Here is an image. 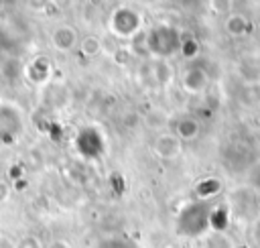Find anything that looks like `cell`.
<instances>
[{"label":"cell","mask_w":260,"mask_h":248,"mask_svg":"<svg viewBox=\"0 0 260 248\" xmlns=\"http://www.w3.org/2000/svg\"><path fill=\"white\" fill-rule=\"evenodd\" d=\"M209 213H211V209L205 203L185 205L177 218V234L187 236V238L201 236L209 226Z\"/></svg>","instance_id":"1"},{"label":"cell","mask_w":260,"mask_h":248,"mask_svg":"<svg viewBox=\"0 0 260 248\" xmlns=\"http://www.w3.org/2000/svg\"><path fill=\"white\" fill-rule=\"evenodd\" d=\"M146 49L158 57H171L173 53L181 51V35L177 28L169 24L154 26L146 33Z\"/></svg>","instance_id":"2"},{"label":"cell","mask_w":260,"mask_h":248,"mask_svg":"<svg viewBox=\"0 0 260 248\" xmlns=\"http://www.w3.org/2000/svg\"><path fill=\"white\" fill-rule=\"evenodd\" d=\"M140 26V16L132 8H118L112 12L110 28L120 37H132Z\"/></svg>","instance_id":"3"},{"label":"cell","mask_w":260,"mask_h":248,"mask_svg":"<svg viewBox=\"0 0 260 248\" xmlns=\"http://www.w3.org/2000/svg\"><path fill=\"white\" fill-rule=\"evenodd\" d=\"M75 146H77V150L85 159H95L104 150V138H102L100 130H95V128H83V130H79V134L75 138Z\"/></svg>","instance_id":"4"},{"label":"cell","mask_w":260,"mask_h":248,"mask_svg":"<svg viewBox=\"0 0 260 248\" xmlns=\"http://www.w3.org/2000/svg\"><path fill=\"white\" fill-rule=\"evenodd\" d=\"M20 132V116L12 106H0V142L10 144Z\"/></svg>","instance_id":"5"},{"label":"cell","mask_w":260,"mask_h":248,"mask_svg":"<svg viewBox=\"0 0 260 248\" xmlns=\"http://www.w3.org/2000/svg\"><path fill=\"white\" fill-rule=\"evenodd\" d=\"M53 45L59 49V51H69V49H73L75 47V43H77V33L71 28V26H67V24H63V26H57L55 30H53Z\"/></svg>","instance_id":"6"},{"label":"cell","mask_w":260,"mask_h":248,"mask_svg":"<svg viewBox=\"0 0 260 248\" xmlns=\"http://www.w3.org/2000/svg\"><path fill=\"white\" fill-rule=\"evenodd\" d=\"M183 83H185V87L189 89V91H199V89H203L205 87V83H207V77H205V73L201 71V69H197V67H191L187 73H185V79H183Z\"/></svg>","instance_id":"7"},{"label":"cell","mask_w":260,"mask_h":248,"mask_svg":"<svg viewBox=\"0 0 260 248\" xmlns=\"http://www.w3.org/2000/svg\"><path fill=\"white\" fill-rule=\"evenodd\" d=\"M156 152L160 154V157H165V159H173L177 152H179V138H175V136H160L158 140H156Z\"/></svg>","instance_id":"8"},{"label":"cell","mask_w":260,"mask_h":248,"mask_svg":"<svg viewBox=\"0 0 260 248\" xmlns=\"http://www.w3.org/2000/svg\"><path fill=\"white\" fill-rule=\"evenodd\" d=\"M197 130H199V126H197L195 120L185 118V120L177 122V136H179L181 140H189V138H193V136L197 134Z\"/></svg>","instance_id":"9"},{"label":"cell","mask_w":260,"mask_h":248,"mask_svg":"<svg viewBox=\"0 0 260 248\" xmlns=\"http://www.w3.org/2000/svg\"><path fill=\"white\" fill-rule=\"evenodd\" d=\"M217 189H219V183L213 181V179H207V181H203V183L197 185V193H199L201 197H209V195L217 193Z\"/></svg>","instance_id":"10"},{"label":"cell","mask_w":260,"mask_h":248,"mask_svg":"<svg viewBox=\"0 0 260 248\" xmlns=\"http://www.w3.org/2000/svg\"><path fill=\"white\" fill-rule=\"evenodd\" d=\"M228 30L232 33V35H240V33H244L246 30V20L240 16V14H236V16H230V20H228Z\"/></svg>","instance_id":"11"},{"label":"cell","mask_w":260,"mask_h":248,"mask_svg":"<svg viewBox=\"0 0 260 248\" xmlns=\"http://www.w3.org/2000/svg\"><path fill=\"white\" fill-rule=\"evenodd\" d=\"M209 226L215 230H223L225 228V211L223 209H211L209 213Z\"/></svg>","instance_id":"12"},{"label":"cell","mask_w":260,"mask_h":248,"mask_svg":"<svg viewBox=\"0 0 260 248\" xmlns=\"http://www.w3.org/2000/svg\"><path fill=\"white\" fill-rule=\"evenodd\" d=\"M47 73H49V67H47L45 61H37V63H32V67H30V77H35L37 81H41Z\"/></svg>","instance_id":"13"},{"label":"cell","mask_w":260,"mask_h":248,"mask_svg":"<svg viewBox=\"0 0 260 248\" xmlns=\"http://www.w3.org/2000/svg\"><path fill=\"white\" fill-rule=\"evenodd\" d=\"M16 248H41V246H39V242H37L32 236H24V238L18 240Z\"/></svg>","instance_id":"14"},{"label":"cell","mask_w":260,"mask_h":248,"mask_svg":"<svg viewBox=\"0 0 260 248\" xmlns=\"http://www.w3.org/2000/svg\"><path fill=\"white\" fill-rule=\"evenodd\" d=\"M81 47L87 51V55H93V53L100 49V45L95 43V39H85V41L81 43Z\"/></svg>","instance_id":"15"},{"label":"cell","mask_w":260,"mask_h":248,"mask_svg":"<svg viewBox=\"0 0 260 248\" xmlns=\"http://www.w3.org/2000/svg\"><path fill=\"white\" fill-rule=\"evenodd\" d=\"M102 248H130V246L126 242H122V240H110V242L102 244Z\"/></svg>","instance_id":"16"},{"label":"cell","mask_w":260,"mask_h":248,"mask_svg":"<svg viewBox=\"0 0 260 248\" xmlns=\"http://www.w3.org/2000/svg\"><path fill=\"white\" fill-rule=\"evenodd\" d=\"M47 248H71V246H69L65 240H53V242H51Z\"/></svg>","instance_id":"17"}]
</instances>
